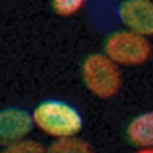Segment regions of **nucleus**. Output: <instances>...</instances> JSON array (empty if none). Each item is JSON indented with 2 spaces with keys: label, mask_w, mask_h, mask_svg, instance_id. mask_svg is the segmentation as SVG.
Returning <instances> with one entry per match:
<instances>
[{
  "label": "nucleus",
  "mask_w": 153,
  "mask_h": 153,
  "mask_svg": "<svg viewBox=\"0 0 153 153\" xmlns=\"http://www.w3.org/2000/svg\"><path fill=\"white\" fill-rule=\"evenodd\" d=\"M31 115L34 127L54 139L76 136L84 124L83 115L75 106L55 98L42 101Z\"/></svg>",
  "instance_id": "1"
},
{
  "label": "nucleus",
  "mask_w": 153,
  "mask_h": 153,
  "mask_svg": "<svg viewBox=\"0 0 153 153\" xmlns=\"http://www.w3.org/2000/svg\"><path fill=\"white\" fill-rule=\"evenodd\" d=\"M84 86L98 98L115 97L123 86V75L120 66L113 63L104 52H97L86 57L81 66Z\"/></svg>",
  "instance_id": "2"
},
{
  "label": "nucleus",
  "mask_w": 153,
  "mask_h": 153,
  "mask_svg": "<svg viewBox=\"0 0 153 153\" xmlns=\"http://www.w3.org/2000/svg\"><path fill=\"white\" fill-rule=\"evenodd\" d=\"M104 54L118 66H139L150 58L152 45L147 37L121 29L106 38Z\"/></svg>",
  "instance_id": "3"
},
{
  "label": "nucleus",
  "mask_w": 153,
  "mask_h": 153,
  "mask_svg": "<svg viewBox=\"0 0 153 153\" xmlns=\"http://www.w3.org/2000/svg\"><path fill=\"white\" fill-rule=\"evenodd\" d=\"M118 19L126 26L143 37L153 35V2L150 0H127L118 5Z\"/></svg>",
  "instance_id": "4"
},
{
  "label": "nucleus",
  "mask_w": 153,
  "mask_h": 153,
  "mask_svg": "<svg viewBox=\"0 0 153 153\" xmlns=\"http://www.w3.org/2000/svg\"><path fill=\"white\" fill-rule=\"evenodd\" d=\"M32 129L34 123L29 112L20 107H6L0 110V146L2 147L28 138Z\"/></svg>",
  "instance_id": "5"
},
{
  "label": "nucleus",
  "mask_w": 153,
  "mask_h": 153,
  "mask_svg": "<svg viewBox=\"0 0 153 153\" xmlns=\"http://www.w3.org/2000/svg\"><path fill=\"white\" fill-rule=\"evenodd\" d=\"M129 141L141 149H153V112H146L135 117L127 126Z\"/></svg>",
  "instance_id": "6"
},
{
  "label": "nucleus",
  "mask_w": 153,
  "mask_h": 153,
  "mask_svg": "<svg viewBox=\"0 0 153 153\" xmlns=\"http://www.w3.org/2000/svg\"><path fill=\"white\" fill-rule=\"evenodd\" d=\"M46 153H94L91 144L78 136L54 139L49 147H46Z\"/></svg>",
  "instance_id": "7"
},
{
  "label": "nucleus",
  "mask_w": 153,
  "mask_h": 153,
  "mask_svg": "<svg viewBox=\"0 0 153 153\" xmlns=\"http://www.w3.org/2000/svg\"><path fill=\"white\" fill-rule=\"evenodd\" d=\"M0 153H46V147L35 139L25 138L22 141L5 146Z\"/></svg>",
  "instance_id": "8"
},
{
  "label": "nucleus",
  "mask_w": 153,
  "mask_h": 153,
  "mask_svg": "<svg viewBox=\"0 0 153 153\" xmlns=\"http://www.w3.org/2000/svg\"><path fill=\"white\" fill-rule=\"evenodd\" d=\"M54 9L55 14L61 16V17H72L86 6V3L83 0H55L51 5Z\"/></svg>",
  "instance_id": "9"
},
{
  "label": "nucleus",
  "mask_w": 153,
  "mask_h": 153,
  "mask_svg": "<svg viewBox=\"0 0 153 153\" xmlns=\"http://www.w3.org/2000/svg\"><path fill=\"white\" fill-rule=\"evenodd\" d=\"M135 153H153V149H139Z\"/></svg>",
  "instance_id": "10"
}]
</instances>
